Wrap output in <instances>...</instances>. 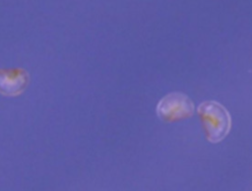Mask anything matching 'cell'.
I'll return each instance as SVG.
<instances>
[{"label":"cell","mask_w":252,"mask_h":191,"mask_svg":"<svg viewBox=\"0 0 252 191\" xmlns=\"http://www.w3.org/2000/svg\"><path fill=\"white\" fill-rule=\"evenodd\" d=\"M197 112L210 143H220L227 136L231 128V117L221 103L215 100L204 101L198 106Z\"/></svg>","instance_id":"6da1fadb"},{"label":"cell","mask_w":252,"mask_h":191,"mask_svg":"<svg viewBox=\"0 0 252 191\" xmlns=\"http://www.w3.org/2000/svg\"><path fill=\"white\" fill-rule=\"evenodd\" d=\"M194 103L184 94L173 92L165 95L157 105V114L165 122H178L194 114Z\"/></svg>","instance_id":"7a4b0ae2"},{"label":"cell","mask_w":252,"mask_h":191,"mask_svg":"<svg viewBox=\"0 0 252 191\" xmlns=\"http://www.w3.org/2000/svg\"><path fill=\"white\" fill-rule=\"evenodd\" d=\"M30 83L29 72L21 67L0 68V94L6 96H18Z\"/></svg>","instance_id":"3957f363"}]
</instances>
